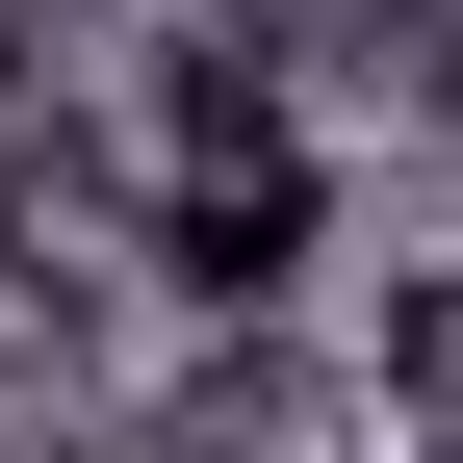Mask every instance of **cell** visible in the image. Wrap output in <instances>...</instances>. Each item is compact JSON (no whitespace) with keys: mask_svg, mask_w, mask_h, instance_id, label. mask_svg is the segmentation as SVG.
I'll return each instance as SVG.
<instances>
[{"mask_svg":"<svg viewBox=\"0 0 463 463\" xmlns=\"http://www.w3.org/2000/svg\"><path fill=\"white\" fill-rule=\"evenodd\" d=\"M181 258H206V283H309V129H283V103H206Z\"/></svg>","mask_w":463,"mask_h":463,"instance_id":"cell-1","label":"cell"}]
</instances>
